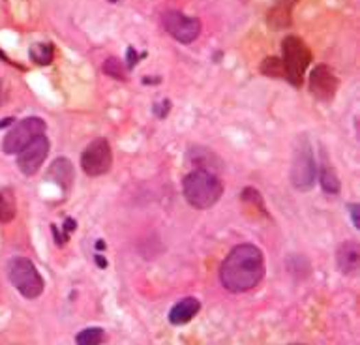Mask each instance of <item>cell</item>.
<instances>
[{
	"mask_svg": "<svg viewBox=\"0 0 360 345\" xmlns=\"http://www.w3.org/2000/svg\"><path fill=\"white\" fill-rule=\"evenodd\" d=\"M265 276V257L254 244H240L231 249L222 267L220 280L231 293H246L259 285Z\"/></svg>",
	"mask_w": 360,
	"mask_h": 345,
	"instance_id": "obj_1",
	"label": "cell"
},
{
	"mask_svg": "<svg viewBox=\"0 0 360 345\" xmlns=\"http://www.w3.org/2000/svg\"><path fill=\"white\" fill-rule=\"evenodd\" d=\"M184 197L194 208L205 210L214 207L223 195L222 180L216 177L214 172L205 169H195L184 179Z\"/></svg>",
	"mask_w": 360,
	"mask_h": 345,
	"instance_id": "obj_2",
	"label": "cell"
},
{
	"mask_svg": "<svg viewBox=\"0 0 360 345\" xmlns=\"http://www.w3.org/2000/svg\"><path fill=\"white\" fill-rule=\"evenodd\" d=\"M282 53H284V69L285 79L293 85V87H300L304 74L310 63H312V53L298 36H287L282 43Z\"/></svg>",
	"mask_w": 360,
	"mask_h": 345,
	"instance_id": "obj_3",
	"label": "cell"
},
{
	"mask_svg": "<svg viewBox=\"0 0 360 345\" xmlns=\"http://www.w3.org/2000/svg\"><path fill=\"white\" fill-rule=\"evenodd\" d=\"M8 276L14 287L25 298H38L43 293V278L36 270L34 263L27 257H14L8 267Z\"/></svg>",
	"mask_w": 360,
	"mask_h": 345,
	"instance_id": "obj_4",
	"label": "cell"
},
{
	"mask_svg": "<svg viewBox=\"0 0 360 345\" xmlns=\"http://www.w3.org/2000/svg\"><path fill=\"white\" fill-rule=\"evenodd\" d=\"M317 177V167H315V158L308 139L300 137V143L295 148L291 164V182L293 186L300 192H308L313 186Z\"/></svg>",
	"mask_w": 360,
	"mask_h": 345,
	"instance_id": "obj_5",
	"label": "cell"
},
{
	"mask_svg": "<svg viewBox=\"0 0 360 345\" xmlns=\"http://www.w3.org/2000/svg\"><path fill=\"white\" fill-rule=\"evenodd\" d=\"M45 133V122L38 117L23 118L21 122L12 126V130L8 131L6 137L2 141V151L6 154H17L32 141Z\"/></svg>",
	"mask_w": 360,
	"mask_h": 345,
	"instance_id": "obj_6",
	"label": "cell"
},
{
	"mask_svg": "<svg viewBox=\"0 0 360 345\" xmlns=\"http://www.w3.org/2000/svg\"><path fill=\"white\" fill-rule=\"evenodd\" d=\"M113 166L111 146L105 139H94L81 156V167L89 177H102Z\"/></svg>",
	"mask_w": 360,
	"mask_h": 345,
	"instance_id": "obj_7",
	"label": "cell"
},
{
	"mask_svg": "<svg viewBox=\"0 0 360 345\" xmlns=\"http://www.w3.org/2000/svg\"><path fill=\"white\" fill-rule=\"evenodd\" d=\"M161 21H164V28L167 32L180 43L195 42L201 34V21L197 17H188V15L175 12V10L166 12Z\"/></svg>",
	"mask_w": 360,
	"mask_h": 345,
	"instance_id": "obj_8",
	"label": "cell"
},
{
	"mask_svg": "<svg viewBox=\"0 0 360 345\" xmlns=\"http://www.w3.org/2000/svg\"><path fill=\"white\" fill-rule=\"evenodd\" d=\"M17 166L21 169L23 175L32 177L40 171V167L43 166V159L47 158L49 154V139L45 135L32 139L21 152H17Z\"/></svg>",
	"mask_w": 360,
	"mask_h": 345,
	"instance_id": "obj_9",
	"label": "cell"
},
{
	"mask_svg": "<svg viewBox=\"0 0 360 345\" xmlns=\"http://www.w3.org/2000/svg\"><path fill=\"white\" fill-rule=\"evenodd\" d=\"M310 90L319 102H330L338 90V79L333 74V69L325 64L315 66L310 76Z\"/></svg>",
	"mask_w": 360,
	"mask_h": 345,
	"instance_id": "obj_10",
	"label": "cell"
},
{
	"mask_svg": "<svg viewBox=\"0 0 360 345\" xmlns=\"http://www.w3.org/2000/svg\"><path fill=\"white\" fill-rule=\"evenodd\" d=\"M336 261L341 274L355 276L359 272V246L355 242H344L336 252Z\"/></svg>",
	"mask_w": 360,
	"mask_h": 345,
	"instance_id": "obj_11",
	"label": "cell"
},
{
	"mask_svg": "<svg viewBox=\"0 0 360 345\" xmlns=\"http://www.w3.org/2000/svg\"><path fill=\"white\" fill-rule=\"evenodd\" d=\"M47 180L55 182L56 186L63 188L64 192H68L74 184V166L68 158L55 159L47 171Z\"/></svg>",
	"mask_w": 360,
	"mask_h": 345,
	"instance_id": "obj_12",
	"label": "cell"
},
{
	"mask_svg": "<svg viewBox=\"0 0 360 345\" xmlns=\"http://www.w3.org/2000/svg\"><path fill=\"white\" fill-rule=\"evenodd\" d=\"M199 310H201L199 300L194 297H188L184 300L177 302L171 308V311H169V321L173 324H186L199 313Z\"/></svg>",
	"mask_w": 360,
	"mask_h": 345,
	"instance_id": "obj_13",
	"label": "cell"
},
{
	"mask_svg": "<svg viewBox=\"0 0 360 345\" xmlns=\"http://www.w3.org/2000/svg\"><path fill=\"white\" fill-rule=\"evenodd\" d=\"M298 0H276L274 8L270 10L269 14V25L274 30H282L291 25V10L297 4Z\"/></svg>",
	"mask_w": 360,
	"mask_h": 345,
	"instance_id": "obj_14",
	"label": "cell"
},
{
	"mask_svg": "<svg viewBox=\"0 0 360 345\" xmlns=\"http://www.w3.org/2000/svg\"><path fill=\"white\" fill-rule=\"evenodd\" d=\"M319 177H321V186H323V190H325V192H328V194H338V192H339V179H338V175H336V171H334L330 164L323 162Z\"/></svg>",
	"mask_w": 360,
	"mask_h": 345,
	"instance_id": "obj_15",
	"label": "cell"
},
{
	"mask_svg": "<svg viewBox=\"0 0 360 345\" xmlns=\"http://www.w3.org/2000/svg\"><path fill=\"white\" fill-rule=\"evenodd\" d=\"M53 55H55V49L51 43H34L30 47V58L38 66H47L53 63Z\"/></svg>",
	"mask_w": 360,
	"mask_h": 345,
	"instance_id": "obj_16",
	"label": "cell"
},
{
	"mask_svg": "<svg viewBox=\"0 0 360 345\" xmlns=\"http://www.w3.org/2000/svg\"><path fill=\"white\" fill-rule=\"evenodd\" d=\"M105 340V332L98 326H90L85 329L83 332H79L76 338L77 345H102Z\"/></svg>",
	"mask_w": 360,
	"mask_h": 345,
	"instance_id": "obj_17",
	"label": "cell"
},
{
	"mask_svg": "<svg viewBox=\"0 0 360 345\" xmlns=\"http://www.w3.org/2000/svg\"><path fill=\"white\" fill-rule=\"evenodd\" d=\"M261 74H263V76L274 77V79H282V77L285 79V69L282 58H276V56L265 58L263 64H261Z\"/></svg>",
	"mask_w": 360,
	"mask_h": 345,
	"instance_id": "obj_18",
	"label": "cell"
},
{
	"mask_svg": "<svg viewBox=\"0 0 360 345\" xmlns=\"http://www.w3.org/2000/svg\"><path fill=\"white\" fill-rule=\"evenodd\" d=\"M15 216V203L8 194H0V221L8 223L14 220Z\"/></svg>",
	"mask_w": 360,
	"mask_h": 345,
	"instance_id": "obj_19",
	"label": "cell"
},
{
	"mask_svg": "<svg viewBox=\"0 0 360 345\" xmlns=\"http://www.w3.org/2000/svg\"><path fill=\"white\" fill-rule=\"evenodd\" d=\"M104 74H107L113 79L118 81H124L126 79V68L122 66V63L118 58H107L104 63Z\"/></svg>",
	"mask_w": 360,
	"mask_h": 345,
	"instance_id": "obj_20",
	"label": "cell"
},
{
	"mask_svg": "<svg viewBox=\"0 0 360 345\" xmlns=\"http://www.w3.org/2000/svg\"><path fill=\"white\" fill-rule=\"evenodd\" d=\"M349 210H351V220H353L355 227H359V225H360V220H359V207H357V205H351V207H349Z\"/></svg>",
	"mask_w": 360,
	"mask_h": 345,
	"instance_id": "obj_21",
	"label": "cell"
},
{
	"mask_svg": "<svg viewBox=\"0 0 360 345\" xmlns=\"http://www.w3.org/2000/svg\"><path fill=\"white\" fill-rule=\"evenodd\" d=\"M135 63H137V55H135V51L130 47L128 49V66H133Z\"/></svg>",
	"mask_w": 360,
	"mask_h": 345,
	"instance_id": "obj_22",
	"label": "cell"
},
{
	"mask_svg": "<svg viewBox=\"0 0 360 345\" xmlns=\"http://www.w3.org/2000/svg\"><path fill=\"white\" fill-rule=\"evenodd\" d=\"M76 229V221L74 220H66V223H64V233H66V236L69 235V231H74Z\"/></svg>",
	"mask_w": 360,
	"mask_h": 345,
	"instance_id": "obj_23",
	"label": "cell"
},
{
	"mask_svg": "<svg viewBox=\"0 0 360 345\" xmlns=\"http://www.w3.org/2000/svg\"><path fill=\"white\" fill-rule=\"evenodd\" d=\"M6 126H14V118H4V120H0V130L6 128Z\"/></svg>",
	"mask_w": 360,
	"mask_h": 345,
	"instance_id": "obj_24",
	"label": "cell"
},
{
	"mask_svg": "<svg viewBox=\"0 0 360 345\" xmlns=\"http://www.w3.org/2000/svg\"><path fill=\"white\" fill-rule=\"evenodd\" d=\"M96 263H98V267H100V269H105V267H107V261H105L104 257L96 256Z\"/></svg>",
	"mask_w": 360,
	"mask_h": 345,
	"instance_id": "obj_25",
	"label": "cell"
},
{
	"mask_svg": "<svg viewBox=\"0 0 360 345\" xmlns=\"http://www.w3.org/2000/svg\"><path fill=\"white\" fill-rule=\"evenodd\" d=\"M96 248H98V249H105V242L98 241V242H96Z\"/></svg>",
	"mask_w": 360,
	"mask_h": 345,
	"instance_id": "obj_26",
	"label": "cell"
},
{
	"mask_svg": "<svg viewBox=\"0 0 360 345\" xmlns=\"http://www.w3.org/2000/svg\"><path fill=\"white\" fill-rule=\"evenodd\" d=\"M109 2H113V4H115V2H118V0H109Z\"/></svg>",
	"mask_w": 360,
	"mask_h": 345,
	"instance_id": "obj_27",
	"label": "cell"
},
{
	"mask_svg": "<svg viewBox=\"0 0 360 345\" xmlns=\"http://www.w3.org/2000/svg\"><path fill=\"white\" fill-rule=\"evenodd\" d=\"M0 104H2V94H0Z\"/></svg>",
	"mask_w": 360,
	"mask_h": 345,
	"instance_id": "obj_28",
	"label": "cell"
}]
</instances>
